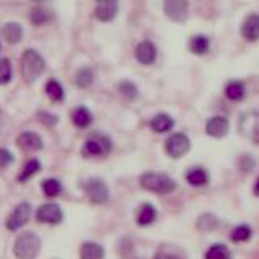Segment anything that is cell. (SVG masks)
<instances>
[{
  "label": "cell",
  "instance_id": "obj_9",
  "mask_svg": "<svg viewBox=\"0 0 259 259\" xmlns=\"http://www.w3.org/2000/svg\"><path fill=\"white\" fill-rule=\"evenodd\" d=\"M164 8L167 16L174 21H185L188 16V2H183V0H168Z\"/></svg>",
  "mask_w": 259,
  "mask_h": 259
},
{
  "label": "cell",
  "instance_id": "obj_1",
  "mask_svg": "<svg viewBox=\"0 0 259 259\" xmlns=\"http://www.w3.org/2000/svg\"><path fill=\"white\" fill-rule=\"evenodd\" d=\"M44 68H46L44 59L36 51H32V49L24 51V54L21 57V75H23L24 81H28V83L36 81L40 75H42Z\"/></svg>",
  "mask_w": 259,
  "mask_h": 259
},
{
  "label": "cell",
  "instance_id": "obj_4",
  "mask_svg": "<svg viewBox=\"0 0 259 259\" xmlns=\"http://www.w3.org/2000/svg\"><path fill=\"white\" fill-rule=\"evenodd\" d=\"M112 149V143L107 136L104 135H93L86 140V144L83 148V154L86 157H93V156H104V154L110 152Z\"/></svg>",
  "mask_w": 259,
  "mask_h": 259
},
{
  "label": "cell",
  "instance_id": "obj_10",
  "mask_svg": "<svg viewBox=\"0 0 259 259\" xmlns=\"http://www.w3.org/2000/svg\"><path fill=\"white\" fill-rule=\"evenodd\" d=\"M136 59L138 62H141L143 65H151L157 57V49L149 40H143L141 44H138L136 47Z\"/></svg>",
  "mask_w": 259,
  "mask_h": 259
},
{
  "label": "cell",
  "instance_id": "obj_5",
  "mask_svg": "<svg viewBox=\"0 0 259 259\" xmlns=\"http://www.w3.org/2000/svg\"><path fill=\"white\" fill-rule=\"evenodd\" d=\"M84 191L88 194V198L91 199L96 204H102L109 198V188L105 186V183L99 178H91L84 185Z\"/></svg>",
  "mask_w": 259,
  "mask_h": 259
},
{
  "label": "cell",
  "instance_id": "obj_23",
  "mask_svg": "<svg viewBox=\"0 0 259 259\" xmlns=\"http://www.w3.org/2000/svg\"><path fill=\"white\" fill-rule=\"evenodd\" d=\"M52 18H54V13L42 7L34 8V10L31 12V21L34 24H44L47 21H51Z\"/></svg>",
  "mask_w": 259,
  "mask_h": 259
},
{
  "label": "cell",
  "instance_id": "obj_15",
  "mask_svg": "<svg viewBox=\"0 0 259 259\" xmlns=\"http://www.w3.org/2000/svg\"><path fill=\"white\" fill-rule=\"evenodd\" d=\"M2 36L7 42L16 44V42H20L23 37V28L18 23H7L2 28Z\"/></svg>",
  "mask_w": 259,
  "mask_h": 259
},
{
  "label": "cell",
  "instance_id": "obj_36",
  "mask_svg": "<svg viewBox=\"0 0 259 259\" xmlns=\"http://www.w3.org/2000/svg\"><path fill=\"white\" fill-rule=\"evenodd\" d=\"M0 51H2V44H0Z\"/></svg>",
  "mask_w": 259,
  "mask_h": 259
},
{
  "label": "cell",
  "instance_id": "obj_11",
  "mask_svg": "<svg viewBox=\"0 0 259 259\" xmlns=\"http://www.w3.org/2000/svg\"><path fill=\"white\" fill-rule=\"evenodd\" d=\"M229 132V120L225 117H212L206 123V133L214 138H222Z\"/></svg>",
  "mask_w": 259,
  "mask_h": 259
},
{
  "label": "cell",
  "instance_id": "obj_35",
  "mask_svg": "<svg viewBox=\"0 0 259 259\" xmlns=\"http://www.w3.org/2000/svg\"><path fill=\"white\" fill-rule=\"evenodd\" d=\"M254 194H256V196H259V178H257V182L254 185Z\"/></svg>",
  "mask_w": 259,
  "mask_h": 259
},
{
  "label": "cell",
  "instance_id": "obj_8",
  "mask_svg": "<svg viewBox=\"0 0 259 259\" xmlns=\"http://www.w3.org/2000/svg\"><path fill=\"white\" fill-rule=\"evenodd\" d=\"M36 217L39 222H46V224H59L62 222L63 219V212L62 209L57 206V204H52V202H49V204H42L36 212Z\"/></svg>",
  "mask_w": 259,
  "mask_h": 259
},
{
  "label": "cell",
  "instance_id": "obj_14",
  "mask_svg": "<svg viewBox=\"0 0 259 259\" xmlns=\"http://www.w3.org/2000/svg\"><path fill=\"white\" fill-rule=\"evenodd\" d=\"M241 34L248 40L259 39V15H249L241 26Z\"/></svg>",
  "mask_w": 259,
  "mask_h": 259
},
{
  "label": "cell",
  "instance_id": "obj_33",
  "mask_svg": "<svg viewBox=\"0 0 259 259\" xmlns=\"http://www.w3.org/2000/svg\"><path fill=\"white\" fill-rule=\"evenodd\" d=\"M40 121H44L46 125H55L57 123V117L51 115V113H40Z\"/></svg>",
  "mask_w": 259,
  "mask_h": 259
},
{
  "label": "cell",
  "instance_id": "obj_12",
  "mask_svg": "<svg viewBox=\"0 0 259 259\" xmlns=\"http://www.w3.org/2000/svg\"><path fill=\"white\" fill-rule=\"evenodd\" d=\"M16 143H18V146L23 151H39V149H42V140H40V136L36 135V133H31V132L21 133L18 136V140H16Z\"/></svg>",
  "mask_w": 259,
  "mask_h": 259
},
{
  "label": "cell",
  "instance_id": "obj_16",
  "mask_svg": "<svg viewBox=\"0 0 259 259\" xmlns=\"http://www.w3.org/2000/svg\"><path fill=\"white\" fill-rule=\"evenodd\" d=\"M174 126V120L167 113H159L151 120V128L157 133H165Z\"/></svg>",
  "mask_w": 259,
  "mask_h": 259
},
{
  "label": "cell",
  "instance_id": "obj_17",
  "mask_svg": "<svg viewBox=\"0 0 259 259\" xmlns=\"http://www.w3.org/2000/svg\"><path fill=\"white\" fill-rule=\"evenodd\" d=\"M157 217V210L154 209L152 204H143L138 210V215H136V221L140 225H149L156 221Z\"/></svg>",
  "mask_w": 259,
  "mask_h": 259
},
{
  "label": "cell",
  "instance_id": "obj_24",
  "mask_svg": "<svg viewBox=\"0 0 259 259\" xmlns=\"http://www.w3.org/2000/svg\"><path fill=\"white\" fill-rule=\"evenodd\" d=\"M46 93L52 101H62L63 99V88L59 81H55V79L49 81V83L46 84Z\"/></svg>",
  "mask_w": 259,
  "mask_h": 259
},
{
  "label": "cell",
  "instance_id": "obj_27",
  "mask_svg": "<svg viewBox=\"0 0 259 259\" xmlns=\"http://www.w3.org/2000/svg\"><path fill=\"white\" fill-rule=\"evenodd\" d=\"M42 191L46 193V196H57L62 191V185L55 178H47L42 182Z\"/></svg>",
  "mask_w": 259,
  "mask_h": 259
},
{
  "label": "cell",
  "instance_id": "obj_34",
  "mask_svg": "<svg viewBox=\"0 0 259 259\" xmlns=\"http://www.w3.org/2000/svg\"><path fill=\"white\" fill-rule=\"evenodd\" d=\"M156 259H180V257L172 256V254H160V256H157Z\"/></svg>",
  "mask_w": 259,
  "mask_h": 259
},
{
  "label": "cell",
  "instance_id": "obj_28",
  "mask_svg": "<svg viewBox=\"0 0 259 259\" xmlns=\"http://www.w3.org/2000/svg\"><path fill=\"white\" fill-rule=\"evenodd\" d=\"M39 168H40V164H39V160H36V159H31L26 165H24V168H23V172L20 174V177H18V180L20 182H24V180H28L29 177H32L34 174H37L39 172Z\"/></svg>",
  "mask_w": 259,
  "mask_h": 259
},
{
  "label": "cell",
  "instance_id": "obj_25",
  "mask_svg": "<svg viewBox=\"0 0 259 259\" xmlns=\"http://www.w3.org/2000/svg\"><path fill=\"white\" fill-rule=\"evenodd\" d=\"M206 259H230V251L224 245H214L207 249Z\"/></svg>",
  "mask_w": 259,
  "mask_h": 259
},
{
  "label": "cell",
  "instance_id": "obj_22",
  "mask_svg": "<svg viewBox=\"0 0 259 259\" xmlns=\"http://www.w3.org/2000/svg\"><path fill=\"white\" fill-rule=\"evenodd\" d=\"M186 180L193 186H202L207 183V174L202 168H193L186 175Z\"/></svg>",
  "mask_w": 259,
  "mask_h": 259
},
{
  "label": "cell",
  "instance_id": "obj_20",
  "mask_svg": "<svg viewBox=\"0 0 259 259\" xmlns=\"http://www.w3.org/2000/svg\"><path fill=\"white\" fill-rule=\"evenodd\" d=\"M93 121V115L86 107H78L75 112H73V123L79 128H84Z\"/></svg>",
  "mask_w": 259,
  "mask_h": 259
},
{
  "label": "cell",
  "instance_id": "obj_37",
  "mask_svg": "<svg viewBox=\"0 0 259 259\" xmlns=\"http://www.w3.org/2000/svg\"><path fill=\"white\" fill-rule=\"evenodd\" d=\"M138 259H140V257H138Z\"/></svg>",
  "mask_w": 259,
  "mask_h": 259
},
{
  "label": "cell",
  "instance_id": "obj_6",
  "mask_svg": "<svg viewBox=\"0 0 259 259\" xmlns=\"http://www.w3.org/2000/svg\"><path fill=\"white\" fill-rule=\"evenodd\" d=\"M165 149L168 152V156H172L175 159L182 157L183 154H186V152H188V149H190V140H188V136L183 135V133H175V135H172L167 140Z\"/></svg>",
  "mask_w": 259,
  "mask_h": 259
},
{
  "label": "cell",
  "instance_id": "obj_2",
  "mask_svg": "<svg viewBox=\"0 0 259 259\" xmlns=\"http://www.w3.org/2000/svg\"><path fill=\"white\" fill-rule=\"evenodd\" d=\"M40 249V240L36 233L26 232L20 235L15 241V256L18 259H34L39 254Z\"/></svg>",
  "mask_w": 259,
  "mask_h": 259
},
{
  "label": "cell",
  "instance_id": "obj_29",
  "mask_svg": "<svg viewBox=\"0 0 259 259\" xmlns=\"http://www.w3.org/2000/svg\"><path fill=\"white\" fill-rule=\"evenodd\" d=\"M12 79V63L8 59H0V84H7Z\"/></svg>",
  "mask_w": 259,
  "mask_h": 259
},
{
  "label": "cell",
  "instance_id": "obj_30",
  "mask_svg": "<svg viewBox=\"0 0 259 259\" xmlns=\"http://www.w3.org/2000/svg\"><path fill=\"white\" fill-rule=\"evenodd\" d=\"M249 237H251V229L246 225H240L237 229H233V232L230 235V238L233 241H246Z\"/></svg>",
  "mask_w": 259,
  "mask_h": 259
},
{
  "label": "cell",
  "instance_id": "obj_18",
  "mask_svg": "<svg viewBox=\"0 0 259 259\" xmlns=\"http://www.w3.org/2000/svg\"><path fill=\"white\" fill-rule=\"evenodd\" d=\"M104 249L96 243H84L81 246V259H102Z\"/></svg>",
  "mask_w": 259,
  "mask_h": 259
},
{
  "label": "cell",
  "instance_id": "obj_13",
  "mask_svg": "<svg viewBox=\"0 0 259 259\" xmlns=\"http://www.w3.org/2000/svg\"><path fill=\"white\" fill-rule=\"evenodd\" d=\"M117 10H118L117 2H112V0H107V2L97 4L96 10H94V15H96V18H97V20H101V21H110V20L115 18Z\"/></svg>",
  "mask_w": 259,
  "mask_h": 259
},
{
  "label": "cell",
  "instance_id": "obj_26",
  "mask_svg": "<svg viewBox=\"0 0 259 259\" xmlns=\"http://www.w3.org/2000/svg\"><path fill=\"white\" fill-rule=\"evenodd\" d=\"M93 78H94V75H93L91 68H79L78 73H76L75 81H76V84L79 88H88V86H91Z\"/></svg>",
  "mask_w": 259,
  "mask_h": 259
},
{
  "label": "cell",
  "instance_id": "obj_32",
  "mask_svg": "<svg viewBox=\"0 0 259 259\" xmlns=\"http://www.w3.org/2000/svg\"><path fill=\"white\" fill-rule=\"evenodd\" d=\"M12 162H13L12 152L7 151V149H0V172H2L7 165H10Z\"/></svg>",
  "mask_w": 259,
  "mask_h": 259
},
{
  "label": "cell",
  "instance_id": "obj_19",
  "mask_svg": "<svg viewBox=\"0 0 259 259\" xmlns=\"http://www.w3.org/2000/svg\"><path fill=\"white\" fill-rule=\"evenodd\" d=\"M190 49L193 54H198V55H202L209 51V39L202 34H198V36H193L191 37V42H190Z\"/></svg>",
  "mask_w": 259,
  "mask_h": 259
},
{
  "label": "cell",
  "instance_id": "obj_31",
  "mask_svg": "<svg viewBox=\"0 0 259 259\" xmlns=\"http://www.w3.org/2000/svg\"><path fill=\"white\" fill-rule=\"evenodd\" d=\"M118 89H120L121 94H125L128 97V99H135V97L138 96V88L133 83H130V81H123V83H120Z\"/></svg>",
  "mask_w": 259,
  "mask_h": 259
},
{
  "label": "cell",
  "instance_id": "obj_21",
  "mask_svg": "<svg viewBox=\"0 0 259 259\" xmlns=\"http://www.w3.org/2000/svg\"><path fill=\"white\" fill-rule=\"evenodd\" d=\"M225 94L232 101H240L245 97V86H243L240 81H232V83L227 84Z\"/></svg>",
  "mask_w": 259,
  "mask_h": 259
},
{
  "label": "cell",
  "instance_id": "obj_7",
  "mask_svg": "<svg viewBox=\"0 0 259 259\" xmlns=\"http://www.w3.org/2000/svg\"><path fill=\"white\" fill-rule=\"evenodd\" d=\"M31 215V206L28 202H21L15 207L13 212L8 215L7 219V229L8 230H18L21 227L29 221Z\"/></svg>",
  "mask_w": 259,
  "mask_h": 259
},
{
  "label": "cell",
  "instance_id": "obj_3",
  "mask_svg": "<svg viewBox=\"0 0 259 259\" xmlns=\"http://www.w3.org/2000/svg\"><path fill=\"white\" fill-rule=\"evenodd\" d=\"M140 182L144 190H149L154 193H170L175 190V182L164 174H144L141 175Z\"/></svg>",
  "mask_w": 259,
  "mask_h": 259
}]
</instances>
